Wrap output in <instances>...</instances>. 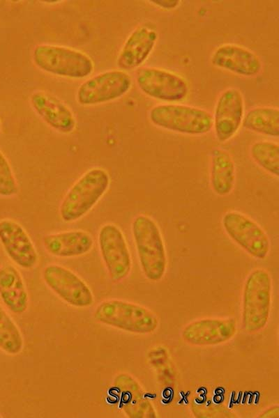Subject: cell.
<instances>
[{
	"mask_svg": "<svg viewBox=\"0 0 279 418\" xmlns=\"http://www.w3.org/2000/svg\"><path fill=\"white\" fill-rule=\"evenodd\" d=\"M131 233L144 275L151 281H160L166 273L168 261L158 224L149 215L139 214L133 219Z\"/></svg>",
	"mask_w": 279,
	"mask_h": 418,
	"instance_id": "obj_1",
	"label": "cell"
},
{
	"mask_svg": "<svg viewBox=\"0 0 279 418\" xmlns=\"http://www.w3.org/2000/svg\"><path fill=\"white\" fill-rule=\"evenodd\" d=\"M149 1L155 6L166 10L175 9L181 3V1L179 0H151Z\"/></svg>",
	"mask_w": 279,
	"mask_h": 418,
	"instance_id": "obj_26",
	"label": "cell"
},
{
	"mask_svg": "<svg viewBox=\"0 0 279 418\" xmlns=\"http://www.w3.org/2000/svg\"><path fill=\"white\" fill-rule=\"evenodd\" d=\"M112 389L119 397L121 408L132 418L156 417L155 410L140 383L130 374L119 373Z\"/></svg>",
	"mask_w": 279,
	"mask_h": 418,
	"instance_id": "obj_18",
	"label": "cell"
},
{
	"mask_svg": "<svg viewBox=\"0 0 279 418\" xmlns=\"http://www.w3.org/2000/svg\"><path fill=\"white\" fill-rule=\"evenodd\" d=\"M18 192V184L12 167L0 150V196L10 197Z\"/></svg>",
	"mask_w": 279,
	"mask_h": 418,
	"instance_id": "obj_25",
	"label": "cell"
},
{
	"mask_svg": "<svg viewBox=\"0 0 279 418\" xmlns=\"http://www.w3.org/2000/svg\"><path fill=\"white\" fill-rule=\"evenodd\" d=\"M158 39V31L147 25L135 28L124 41L116 58L120 70L138 69L149 57Z\"/></svg>",
	"mask_w": 279,
	"mask_h": 418,
	"instance_id": "obj_16",
	"label": "cell"
},
{
	"mask_svg": "<svg viewBox=\"0 0 279 418\" xmlns=\"http://www.w3.org/2000/svg\"><path fill=\"white\" fill-rule=\"evenodd\" d=\"M32 58L37 68L61 77L73 79L86 78L94 69L93 61L89 55L63 45L39 44L34 47Z\"/></svg>",
	"mask_w": 279,
	"mask_h": 418,
	"instance_id": "obj_4",
	"label": "cell"
},
{
	"mask_svg": "<svg viewBox=\"0 0 279 418\" xmlns=\"http://www.w3.org/2000/svg\"><path fill=\"white\" fill-rule=\"evenodd\" d=\"M242 125L249 131L269 137L279 135V110L278 107L260 106L248 111Z\"/></svg>",
	"mask_w": 279,
	"mask_h": 418,
	"instance_id": "obj_22",
	"label": "cell"
},
{
	"mask_svg": "<svg viewBox=\"0 0 279 418\" xmlns=\"http://www.w3.org/2000/svg\"><path fill=\"white\" fill-rule=\"evenodd\" d=\"M236 164L226 150L216 148L210 156L209 183L212 191L219 196L230 194L236 183Z\"/></svg>",
	"mask_w": 279,
	"mask_h": 418,
	"instance_id": "obj_20",
	"label": "cell"
},
{
	"mask_svg": "<svg viewBox=\"0 0 279 418\" xmlns=\"http://www.w3.org/2000/svg\"><path fill=\"white\" fill-rule=\"evenodd\" d=\"M99 251L112 281L125 279L132 269V256L121 229L113 223L103 225L98 235Z\"/></svg>",
	"mask_w": 279,
	"mask_h": 418,
	"instance_id": "obj_10",
	"label": "cell"
},
{
	"mask_svg": "<svg viewBox=\"0 0 279 418\" xmlns=\"http://www.w3.org/2000/svg\"><path fill=\"white\" fill-rule=\"evenodd\" d=\"M236 332L237 323L234 318H204L186 325L181 336L188 344L211 346L227 342Z\"/></svg>",
	"mask_w": 279,
	"mask_h": 418,
	"instance_id": "obj_14",
	"label": "cell"
},
{
	"mask_svg": "<svg viewBox=\"0 0 279 418\" xmlns=\"http://www.w3.org/2000/svg\"><path fill=\"white\" fill-rule=\"evenodd\" d=\"M0 417H1V415H0Z\"/></svg>",
	"mask_w": 279,
	"mask_h": 418,
	"instance_id": "obj_29",
	"label": "cell"
},
{
	"mask_svg": "<svg viewBox=\"0 0 279 418\" xmlns=\"http://www.w3.org/2000/svg\"><path fill=\"white\" fill-rule=\"evenodd\" d=\"M45 284L67 304L79 308L91 306L93 295L89 286L70 269L50 264L43 271Z\"/></svg>",
	"mask_w": 279,
	"mask_h": 418,
	"instance_id": "obj_11",
	"label": "cell"
},
{
	"mask_svg": "<svg viewBox=\"0 0 279 418\" xmlns=\"http://www.w3.org/2000/svg\"><path fill=\"white\" fill-rule=\"evenodd\" d=\"M139 89L150 98L165 103H179L189 95L186 79L173 71L155 66L139 68L135 74Z\"/></svg>",
	"mask_w": 279,
	"mask_h": 418,
	"instance_id": "obj_8",
	"label": "cell"
},
{
	"mask_svg": "<svg viewBox=\"0 0 279 418\" xmlns=\"http://www.w3.org/2000/svg\"><path fill=\"white\" fill-rule=\"evenodd\" d=\"M23 346L19 327L0 304V349L8 355H16L22 352Z\"/></svg>",
	"mask_w": 279,
	"mask_h": 418,
	"instance_id": "obj_24",
	"label": "cell"
},
{
	"mask_svg": "<svg viewBox=\"0 0 279 418\" xmlns=\"http://www.w3.org/2000/svg\"><path fill=\"white\" fill-rule=\"evenodd\" d=\"M93 316L104 325L138 334L152 333L159 325L157 315L151 309L118 299L100 302L96 307Z\"/></svg>",
	"mask_w": 279,
	"mask_h": 418,
	"instance_id": "obj_5",
	"label": "cell"
},
{
	"mask_svg": "<svg viewBox=\"0 0 279 418\" xmlns=\"http://www.w3.org/2000/svg\"><path fill=\"white\" fill-rule=\"evenodd\" d=\"M221 224L227 236L251 257L264 260L271 251L268 233L252 218L236 210H228L222 217Z\"/></svg>",
	"mask_w": 279,
	"mask_h": 418,
	"instance_id": "obj_7",
	"label": "cell"
},
{
	"mask_svg": "<svg viewBox=\"0 0 279 418\" xmlns=\"http://www.w3.org/2000/svg\"><path fill=\"white\" fill-rule=\"evenodd\" d=\"M31 105L40 118L53 130L62 134H70L76 128L74 114L62 100L43 91L33 92Z\"/></svg>",
	"mask_w": 279,
	"mask_h": 418,
	"instance_id": "obj_17",
	"label": "cell"
},
{
	"mask_svg": "<svg viewBox=\"0 0 279 418\" xmlns=\"http://www.w3.org/2000/svg\"><path fill=\"white\" fill-rule=\"evenodd\" d=\"M1 119H0V131H1Z\"/></svg>",
	"mask_w": 279,
	"mask_h": 418,
	"instance_id": "obj_28",
	"label": "cell"
},
{
	"mask_svg": "<svg viewBox=\"0 0 279 418\" xmlns=\"http://www.w3.org/2000/svg\"><path fill=\"white\" fill-rule=\"evenodd\" d=\"M273 279L264 268H256L247 276L242 295V327L256 333L267 325L271 310Z\"/></svg>",
	"mask_w": 279,
	"mask_h": 418,
	"instance_id": "obj_3",
	"label": "cell"
},
{
	"mask_svg": "<svg viewBox=\"0 0 279 418\" xmlns=\"http://www.w3.org/2000/svg\"><path fill=\"white\" fill-rule=\"evenodd\" d=\"M150 122L159 128L186 135H203L213 129L210 111L180 103H164L149 110Z\"/></svg>",
	"mask_w": 279,
	"mask_h": 418,
	"instance_id": "obj_6",
	"label": "cell"
},
{
	"mask_svg": "<svg viewBox=\"0 0 279 418\" xmlns=\"http://www.w3.org/2000/svg\"><path fill=\"white\" fill-rule=\"evenodd\" d=\"M133 80L122 70H109L98 73L82 83L76 92V100L82 106H94L118 100L129 92Z\"/></svg>",
	"mask_w": 279,
	"mask_h": 418,
	"instance_id": "obj_9",
	"label": "cell"
},
{
	"mask_svg": "<svg viewBox=\"0 0 279 418\" xmlns=\"http://www.w3.org/2000/svg\"><path fill=\"white\" fill-rule=\"evenodd\" d=\"M0 242L8 256L19 267L29 270L37 265L38 251L27 231L17 222L0 220Z\"/></svg>",
	"mask_w": 279,
	"mask_h": 418,
	"instance_id": "obj_13",
	"label": "cell"
},
{
	"mask_svg": "<svg viewBox=\"0 0 279 418\" xmlns=\"http://www.w3.org/2000/svg\"><path fill=\"white\" fill-rule=\"evenodd\" d=\"M253 162L271 176L278 178L279 146L274 141L260 140L254 142L250 148Z\"/></svg>",
	"mask_w": 279,
	"mask_h": 418,
	"instance_id": "obj_23",
	"label": "cell"
},
{
	"mask_svg": "<svg viewBox=\"0 0 279 418\" xmlns=\"http://www.w3.org/2000/svg\"><path fill=\"white\" fill-rule=\"evenodd\" d=\"M210 61L218 69L243 77H255L262 70V62L254 52L234 43L216 47L211 54Z\"/></svg>",
	"mask_w": 279,
	"mask_h": 418,
	"instance_id": "obj_15",
	"label": "cell"
},
{
	"mask_svg": "<svg viewBox=\"0 0 279 418\" xmlns=\"http://www.w3.org/2000/svg\"><path fill=\"white\" fill-rule=\"evenodd\" d=\"M279 408L276 405L266 410L259 417H278Z\"/></svg>",
	"mask_w": 279,
	"mask_h": 418,
	"instance_id": "obj_27",
	"label": "cell"
},
{
	"mask_svg": "<svg viewBox=\"0 0 279 418\" xmlns=\"http://www.w3.org/2000/svg\"><path fill=\"white\" fill-rule=\"evenodd\" d=\"M43 245L54 256L73 258L88 254L93 247V240L86 231L71 230L45 235Z\"/></svg>",
	"mask_w": 279,
	"mask_h": 418,
	"instance_id": "obj_19",
	"label": "cell"
},
{
	"mask_svg": "<svg viewBox=\"0 0 279 418\" xmlns=\"http://www.w3.org/2000/svg\"><path fill=\"white\" fill-rule=\"evenodd\" d=\"M245 115V102L241 91L234 87L225 89L218 95L212 114L216 139L225 143L239 132Z\"/></svg>",
	"mask_w": 279,
	"mask_h": 418,
	"instance_id": "obj_12",
	"label": "cell"
},
{
	"mask_svg": "<svg viewBox=\"0 0 279 418\" xmlns=\"http://www.w3.org/2000/svg\"><path fill=\"white\" fill-rule=\"evenodd\" d=\"M0 297L14 314H22L28 308L29 295L24 279L17 268L12 265L0 268Z\"/></svg>",
	"mask_w": 279,
	"mask_h": 418,
	"instance_id": "obj_21",
	"label": "cell"
},
{
	"mask_svg": "<svg viewBox=\"0 0 279 418\" xmlns=\"http://www.w3.org/2000/svg\"><path fill=\"white\" fill-rule=\"evenodd\" d=\"M110 185V174L103 168L87 170L64 196L59 210L61 219L69 223L82 218L100 201Z\"/></svg>",
	"mask_w": 279,
	"mask_h": 418,
	"instance_id": "obj_2",
	"label": "cell"
}]
</instances>
